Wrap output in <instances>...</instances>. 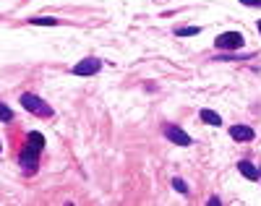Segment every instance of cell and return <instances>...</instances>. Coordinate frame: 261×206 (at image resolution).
<instances>
[{
    "label": "cell",
    "mask_w": 261,
    "mask_h": 206,
    "mask_svg": "<svg viewBox=\"0 0 261 206\" xmlns=\"http://www.w3.org/2000/svg\"><path fill=\"white\" fill-rule=\"evenodd\" d=\"M42 146H44V139H42V133H37V131H32L29 133V139H26V151L21 154V165H26L29 170L37 165V154L42 151Z\"/></svg>",
    "instance_id": "6da1fadb"
},
{
    "label": "cell",
    "mask_w": 261,
    "mask_h": 206,
    "mask_svg": "<svg viewBox=\"0 0 261 206\" xmlns=\"http://www.w3.org/2000/svg\"><path fill=\"white\" fill-rule=\"evenodd\" d=\"M238 170H240V175H243V178H248V180H256V178H259V170H256L251 162H245V159L238 165Z\"/></svg>",
    "instance_id": "52a82bcc"
},
{
    "label": "cell",
    "mask_w": 261,
    "mask_h": 206,
    "mask_svg": "<svg viewBox=\"0 0 261 206\" xmlns=\"http://www.w3.org/2000/svg\"><path fill=\"white\" fill-rule=\"evenodd\" d=\"M165 136L173 144H178V146H191V136L186 131H180L178 125H165Z\"/></svg>",
    "instance_id": "5b68a950"
},
{
    "label": "cell",
    "mask_w": 261,
    "mask_h": 206,
    "mask_svg": "<svg viewBox=\"0 0 261 206\" xmlns=\"http://www.w3.org/2000/svg\"><path fill=\"white\" fill-rule=\"evenodd\" d=\"M194 34H198V29L196 26H183V29H178V37H194Z\"/></svg>",
    "instance_id": "30bf717a"
},
{
    "label": "cell",
    "mask_w": 261,
    "mask_h": 206,
    "mask_svg": "<svg viewBox=\"0 0 261 206\" xmlns=\"http://www.w3.org/2000/svg\"><path fill=\"white\" fill-rule=\"evenodd\" d=\"M230 136L235 141H251L253 139V128L251 125H233L230 128Z\"/></svg>",
    "instance_id": "8992f818"
},
{
    "label": "cell",
    "mask_w": 261,
    "mask_h": 206,
    "mask_svg": "<svg viewBox=\"0 0 261 206\" xmlns=\"http://www.w3.org/2000/svg\"><path fill=\"white\" fill-rule=\"evenodd\" d=\"M0 151H3V144H0Z\"/></svg>",
    "instance_id": "9a60e30c"
},
{
    "label": "cell",
    "mask_w": 261,
    "mask_h": 206,
    "mask_svg": "<svg viewBox=\"0 0 261 206\" xmlns=\"http://www.w3.org/2000/svg\"><path fill=\"white\" fill-rule=\"evenodd\" d=\"M243 5H253V8H256V5H261V0H240Z\"/></svg>",
    "instance_id": "4fadbf2b"
},
{
    "label": "cell",
    "mask_w": 261,
    "mask_h": 206,
    "mask_svg": "<svg viewBox=\"0 0 261 206\" xmlns=\"http://www.w3.org/2000/svg\"><path fill=\"white\" fill-rule=\"evenodd\" d=\"M21 104H24L29 112H34V115H50V107L34 94H21Z\"/></svg>",
    "instance_id": "7a4b0ae2"
},
{
    "label": "cell",
    "mask_w": 261,
    "mask_h": 206,
    "mask_svg": "<svg viewBox=\"0 0 261 206\" xmlns=\"http://www.w3.org/2000/svg\"><path fill=\"white\" fill-rule=\"evenodd\" d=\"M217 47H222V50H238L243 44V34H238V32H227V34H219L217 37Z\"/></svg>",
    "instance_id": "3957f363"
},
{
    "label": "cell",
    "mask_w": 261,
    "mask_h": 206,
    "mask_svg": "<svg viewBox=\"0 0 261 206\" xmlns=\"http://www.w3.org/2000/svg\"><path fill=\"white\" fill-rule=\"evenodd\" d=\"M201 120H204V123H209V125H222V118L214 110H201Z\"/></svg>",
    "instance_id": "ba28073f"
},
{
    "label": "cell",
    "mask_w": 261,
    "mask_h": 206,
    "mask_svg": "<svg viewBox=\"0 0 261 206\" xmlns=\"http://www.w3.org/2000/svg\"><path fill=\"white\" fill-rule=\"evenodd\" d=\"M259 32H261V19H259Z\"/></svg>",
    "instance_id": "5bb4252c"
},
{
    "label": "cell",
    "mask_w": 261,
    "mask_h": 206,
    "mask_svg": "<svg viewBox=\"0 0 261 206\" xmlns=\"http://www.w3.org/2000/svg\"><path fill=\"white\" fill-rule=\"evenodd\" d=\"M99 68H102V63H99L97 58H87V60H81V63L73 65V73L76 76H94Z\"/></svg>",
    "instance_id": "277c9868"
},
{
    "label": "cell",
    "mask_w": 261,
    "mask_h": 206,
    "mask_svg": "<svg viewBox=\"0 0 261 206\" xmlns=\"http://www.w3.org/2000/svg\"><path fill=\"white\" fill-rule=\"evenodd\" d=\"M32 24L34 26H58L60 21L52 19V16H37V19H32Z\"/></svg>",
    "instance_id": "9c48e42d"
},
{
    "label": "cell",
    "mask_w": 261,
    "mask_h": 206,
    "mask_svg": "<svg viewBox=\"0 0 261 206\" xmlns=\"http://www.w3.org/2000/svg\"><path fill=\"white\" fill-rule=\"evenodd\" d=\"M173 185H175V190H178V193H188V188H186V183H183L180 178H175V180H173Z\"/></svg>",
    "instance_id": "7c38bea8"
},
{
    "label": "cell",
    "mask_w": 261,
    "mask_h": 206,
    "mask_svg": "<svg viewBox=\"0 0 261 206\" xmlns=\"http://www.w3.org/2000/svg\"><path fill=\"white\" fill-rule=\"evenodd\" d=\"M0 120H13V112H11L8 107H5L3 102H0Z\"/></svg>",
    "instance_id": "8fae6325"
}]
</instances>
